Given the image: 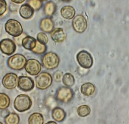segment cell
Returning a JSON list of instances; mask_svg holds the SVG:
<instances>
[{"label":"cell","mask_w":129,"mask_h":124,"mask_svg":"<svg viewBox=\"0 0 129 124\" xmlns=\"http://www.w3.org/2000/svg\"><path fill=\"white\" fill-rule=\"evenodd\" d=\"M33 104L29 95L24 94L18 95L14 102V107L18 112H22L29 110Z\"/></svg>","instance_id":"6da1fadb"},{"label":"cell","mask_w":129,"mask_h":124,"mask_svg":"<svg viewBox=\"0 0 129 124\" xmlns=\"http://www.w3.org/2000/svg\"><path fill=\"white\" fill-rule=\"evenodd\" d=\"M26 58L21 54H16L10 56L7 60V65L14 70H21L25 67Z\"/></svg>","instance_id":"7a4b0ae2"},{"label":"cell","mask_w":129,"mask_h":124,"mask_svg":"<svg viewBox=\"0 0 129 124\" xmlns=\"http://www.w3.org/2000/svg\"><path fill=\"white\" fill-rule=\"evenodd\" d=\"M58 55L53 52H48L43 57L42 62L44 67L48 70H53L58 66L59 63Z\"/></svg>","instance_id":"3957f363"},{"label":"cell","mask_w":129,"mask_h":124,"mask_svg":"<svg viewBox=\"0 0 129 124\" xmlns=\"http://www.w3.org/2000/svg\"><path fill=\"white\" fill-rule=\"evenodd\" d=\"M6 33L14 37L23 34V27L21 23L15 19H9L5 25Z\"/></svg>","instance_id":"277c9868"},{"label":"cell","mask_w":129,"mask_h":124,"mask_svg":"<svg viewBox=\"0 0 129 124\" xmlns=\"http://www.w3.org/2000/svg\"><path fill=\"white\" fill-rule=\"evenodd\" d=\"M53 78L51 75L46 72L39 74L35 77L36 87L40 90H46L49 87L52 83Z\"/></svg>","instance_id":"5b68a950"},{"label":"cell","mask_w":129,"mask_h":124,"mask_svg":"<svg viewBox=\"0 0 129 124\" xmlns=\"http://www.w3.org/2000/svg\"><path fill=\"white\" fill-rule=\"evenodd\" d=\"M76 60L79 65L83 68L89 69L93 65V58L91 54L86 51H81L77 53Z\"/></svg>","instance_id":"8992f818"},{"label":"cell","mask_w":129,"mask_h":124,"mask_svg":"<svg viewBox=\"0 0 129 124\" xmlns=\"http://www.w3.org/2000/svg\"><path fill=\"white\" fill-rule=\"evenodd\" d=\"M74 96L73 91L68 87H61L58 90L56 94V99L63 103L70 102Z\"/></svg>","instance_id":"52a82bcc"},{"label":"cell","mask_w":129,"mask_h":124,"mask_svg":"<svg viewBox=\"0 0 129 124\" xmlns=\"http://www.w3.org/2000/svg\"><path fill=\"white\" fill-rule=\"evenodd\" d=\"M24 68L28 74L33 76H35L38 75L40 73L42 65L38 60L30 59L27 61Z\"/></svg>","instance_id":"ba28073f"},{"label":"cell","mask_w":129,"mask_h":124,"mask_svg":"<svg viewBox=\"0 0 129 124\" xmlns=\"http://www.w3.org/2000/svg\"><path fill=\"white\" fill-rule=\"evenodd\" d=\"M18 75L13 73L6 74L2 79L3 86L8 90L15 89L18 85Z\"/></svg>","instance_id":"9c48e42d"},{"label":"cell","mask_w":129,"mask_h":124,"mask_svg":"<svg viewBox=\"0 0 129 124\" xmlns=\"http://www.w3.org/2000/svg\"><path fill=\"white\" fill-rule=\"evenodd\" d=\"M17 48L15 42L9 38L4 39L0 41V50L7 55H11L16 52Z\"/></svg>","instance_id":"30bf717a"},{"label":"cell","mask_w":129,"mask_h":124,"mask_svg":"<svg viewBox=\"0 0 129 124\" xmlns=\"http://www.w3.org/2000/svg\"><path fill=\"white\" fill-rule=\"evenodd\" d=\"M72 25L74 30L78 33L84 32L88 27L87 21L83 16L77 15L74 18Z\"/></svg>","instance_id":"8fae6325"},{"label":"cell","mask_w":129,"mask_h":124,"mask_svg":"<svg viewBox=\"0 0 129 124\" xmlns=\"http://www.w3.org/2000/svg\"><path fill=\"white\" fill-rule=\"evenodd\" d=\"M18 87L24 92L31 91L35 87V83L31 77L21 76L18 78Z\"/></svg>","instance_id":"7c38bea8"},{"label":"cell","mask_w":129,"mask_h":124,"mask_svg":"<svg viewBox=\"0 0 129 124\" xmlns=\"http://www.w3.org/2000/svg\"><path fill=\"white\" fill-rule=\"evenodd\" d=\"M50 36L55 42L61 43L65 41L66 35L62 28H56L54 29L50 33Z\"/></svg>","instance_id":"4fadbf2b"},{"label":"cell","mask_w":129,"mask_h":124,"mask_svg":"<svg viewBox=\"0 0 129 124\" xmlns=\"http://www.w3.org/2000/svg\"><path fill=\"white\" fill-rule=\"evenodd\" d=\"M35 10L27 4L22 5L19 9V14L22 18L25 19H29L34 15Z\"/></svg>","instance_id":"5bb4252c"},{"label":"cell","mask_w":129,"mask_h":124,"mask_svg":"<svg viewBox=\"0 0 129 124\" xmlns=\"http://www.w3.org/2000/svg\"><path fill=\"white\" fill-rule=\"evenodd\" d=\"M54 23L51 19L44 18L42 19L40 23V28L42 31L46 33H50L54 29Z\"/></svg>","instance_id":"9a60e30c"},{"label":"cell","mask_w":129,"mask_h":124,"mask_svg":"<svg viewBox=\"0 0 129 124\" xmlns=\"http://www.w3.org/2000/svg\"><path fill=\"white\" fill-rule=\"evenodd\" d=\"M37 41L35 38L30 36H26L22 40L21 45L27 50L33 51L36 46Z\"/></svg>","instance_id":"2e32d148"},{"label":"cell","mask_w":129,"mask_h":124,"mask_svg":"<svg viewBox=\"0 0 129 124\" xmlns=\"http://www.w3.org/2000/svg\"><path fill=\"white\" fill-rule=\"evenodd\" d=\"M52 116L54 120L58 122H61L64 121L65 119L66 112L63 109L57 107L53 109Z\"/></svg>","instance_id":"e0dca14e"},{"label":"cell","mask_w":129,"mask_h":124,"mask_svg":"<svg viewBox=\"0 0 129 124\" xmlns=\"http://www.w3.org/2000/svg\"><path fill=\"white\" fill-rule=\"evenodd\" d=\"M60 13L62 17L65 19H71L75 17L76 11L73 6H66L61 9Z\"/></svg>","instance_id":"ac0fdd59"},{"label":"cell","mask_w":129,"mask_h":124,"mask_svg":"<svg viewBox=\"0 0 129 124\" xmlns=\"http://www.w3.org/2000/svg\"><path fill=\"white\" fill-rule=\"evenodd\" d=\"M81 92L86 96H90L93 95L95 91V87L92 83H86L81 86Z\"/></svg>","instance_id":"d6986e66"},{"label":"cell","mask_w":129,"mask_h":124,"mask_svg":"<svg viewBox=\"0 0 129 124\" xmlns=\"http://www.w3.org/2000/svg\"><path fill=\"white\" fill-rule=\"evenodd\" d=\"M56 9V5L52 1H49L45 4L44 7V12L46 16L50 17L54 15Z\"/></svg>","instance_id":"ffe728a7"},{"label":"cell","mask_w":129,"mask_h":124,"mask_svg":"<svg viewBox=\"0 0 129 124\" xmlns=\"http://www.w3.org/2000/svg\"><path fill=\"white\" fill-rule=\"evenodd\" d=\"M44 121L43 115L39 112L32 113L28 119L29 124H43Z\"/></svg>","instance_id":"44dd1931"},{"label":"cell","mask_w":129,"mask_h":124,"mask_svg":"<svg viewBox=\"0 0 129 124\" xmlns=\"http://www.w3.org/2000/svg\"><path fill=\"white\" fill-rule=\"evenodd\" d=\"M20 118L18 114L15 112L9 113L5 118L6 124H19Z\"/></svg>","instance_id":"7402d4cb"},{"label":"cell","mask_w":129,"mask_h":124,"mask_svg":"<svg viewBox=\"0 0 129 124\" xmlns=\"http://www.w3.org/2000/svg\"><path fill=\"white\" fill-rule=\"evenodd\" d=\"M10 100L7 95L0 93V110L6 109L10 105Z\"/></svg>","instance_id":"603a6c76"},{"label":"cell","mask_w":129,"mask_h":124,"mask_svg":"<svg viewBox=\"0 0 129 124\" xmlns=\"http://www.w3.org/2000/svg\"><path fill=\"white\" fill-rule=\"evenodd\" d=\"M62 80L63 84L66 86L68 87L73 86L75 82V80L74 76L69 73L65 74Z\"/></svg>","instance_id":"cb8c5ba5"},{"label":"cell","mask_w":129,"mask_h":124,"mask_svg":"<svg viewBox=\"0 0 129 124\" xmlns=\"http://www.w3.org/2000/svg\"><path fill=\"white\" fill-rule=\"evenodd\" d=\"M91 109L90 107L87 105H82L79 107L77 109L78 115L82 117H85L90 113Z\"/></svg>","instance_id":"d4e9b609"},{"label":"cell","mask_w":129,"mask_h":124,"mask_svg":"<svg viewBox=\"0 0 129 124\" xmlns=\"http://www.w3.org/2000/svg\"><path fill=\"white\" fill-rule=\"evenodd\" d=\"M45 105L49 110H51L57 107L58 103L57 100L54 96H49L46 99Z\"/></svg>","instance_id":"484cf974"},{"label":"cell","mask_w":129,"mask_h":124,"mask_svg":"<svg viewBox=\"0 0 129 124\" xmlns=\"http://www.w3.org/2000/svg\"><path fill=\"white\" fill-rule=\"evenodd\" d=\"M47 47L46 45L41 44L37 41L36 46L32 52L35 54H41L45 53L47 51Z\"/></svg>","instance_id":"4316f807"},{"label":"cell","mask_w":129,"mask_h":124,"mask_svg":"<svg viewBox=\"0 0 129 124\" xmlns=\"http://www.w3.org/2000/svg\"><path fill=\"white\" fill-rule=\"evenodd\" d=\"M27 4L36 11L39 10L43 5L42 2L40 0H27Z\"/></svg>","instance_id":"83f0119b"},{"label":"cell","mask_w":129,"mask_h":124,"mask_svg":"<svg viewBox=\"0 0 129 124\" xmlns=\"http://www.w3.org/2000/svg\"><path fill=\"white\" fill-rule=\"evenodd\" d=\"M37 40L41 44L46 45L48 42V38L47 35L44 33H39L37 35Z\"/></svg>","instance_id":"f1b7e54d"},{"label":"cell","mask_w":129,"mask_h":124,"mask_svg":"<svg viewBox=\"0 0 129 124\" xmlns=\"http://www.w3.org/2000/svg\"><path fill=\"white\" fill-rule=\"evenodd\" d=\"M7 10V3L5 0H0V17L3 15Z\"/></svg>","instance_id":"f546056e"},{"label":"cell","mask_w":129,"mask_h":124,"mask_svg":"<svg viewBox=\"0 0 129 124\" xmlns=\"http://www.w3.org/2000/svg\"><path fill=\"white\" fill-rule=\"evenodd\" d=\"M63 76V72L61 71L58 70L54 73L53 75V79L56 82H59L62 79Z\"/></svg>","instance_id":"4dcf8cb0"},{"label":"cell","mask_w":129,"mask_h":124,"mask_svg":"<svg viewBox=\"0 0 129 124\" xmlns=\"http://www.w3.org/2000/svg\"><path fill=\"white\" fill-rule=\"evenodd\" d=\"M26 36V35L25 34H22V35H21L20 36H18L17 37H15L14 38L15 41L16 42V43L18 45H21L22 44V41L24 38Z\"/></svg>","instance_id":"1f68e13d"},{"label":"cell","mask_w":129,"mask_h":124,"mask_svg":"<svg viewBox=\"0 0 129 124\" xmlns=\"http://www.w3.org/2000/svg\"><path fill=\"white\" fill-rule=\"evenodd\" d=\"M10 10L11 12H16L18 10V7L16 5L13 3H10L9 5Z\"/></svg>","instance_id":"d6a6232c"},{"label":"cell","mask_w":129,"mask_h":124,"mask_svg":"<svg viewBox=\"0 0 129 124\" xmlns=\"http://www.w3.org/2000/svg\"><path fill=\"white\" fill-rule=\"evenodd\" d=\"M9 112L7 110H3V111L1 112V115L2 117H4L5 118L6 116H7L9 114Z\"/></svg>","instance_id":"836d02e7"},{"label":"cell","mask_w":129,"mask_h":124,"mask_svg":"<svg viewBox=\"0 0 129 124\" xmlns=\"http://www.w3.org/2000/svg\"><path fill=\"white\" fill-rule=\"evenodd\" d=\"M25 1V0H11L12 2L16 3V4H21V3H23Z\"/></svg>","instance_id":"e575fe53"},{"label":"cell","mask_w":129,"mask_h":124,"mask_svg":"<svg viewBox=\"0 0 129 124\" xmlns=\"http://www.w3.org/2000/svg\"><path fill=\"white\" fill-rule=\"evenodd\" d=\"M46 124H57L55 122H54V121H49V122H48Z\"/></svg>","instance_id":"d590c367"},{"label":"cell","mask_w":129,"mask_h":124,"mask_svg":"<svg viewBox=\"0 0 129 124\" xmlns=\"http://www.w3.org/2000/svg\"><path fill=\"white\" fill-rule=\"evenodd\" d=\"M61 1H62L63 2H69L70 0H61Z\"/></svg>","instance_id":"8d00e7d4"},{"label":"cell","mask_w":129,"mask_h":124,"mask_svg":"<svg viewBox=\"0 0 129 124\" xmlns=\"http://www.w3.org/2000/svg\"><path fill=\"white\" fill-rule=\"evenodd\" d=\"M42 2H45V1H47V0H40Z\"/></svg>","instance_id":"74e56055"},{"label":"cell","mask_w":129,"mask_h":124,"mask_svg":"<svg viewBox=\"0 0 129 124\" xmlns=\"http://www.w3.org/2000/svg\"><path fill=\"white\" fill-rule=\"evenodd\" d=\"M0 124H3V123H1V122H0Z\"/></svg>","instance_id":"f35d334b"}]
</instances>
